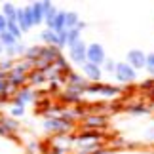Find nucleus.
<instances>
[{
  "instance_id": "nucleus-1",
  "label": "nucleus",
  "mask_w": 154,
  "mask_h": 154,
  "mask_svg": "<svg viewBox=\"0 0 154 154\" xmlns=\"http://www.w3.org/2000/svg\"><path fill=\"white\" fill-rule=\"evenodd\" d=\"M114 74H116L118 82H135V78H137L135 69L131 67V65H128V63H118Z\"/></svg>"
},
{
  "instance_id": "nucleus-2",
  "label": "nucleus",
  "mask_w": 154,
  "mask_h": 154,
  "mask_svg": "<svg viewBox=\"0 0 154 154\" xmlns=\"http://www.w3.org/2000/svg\"><path fill=\"white\" fill-rule=\"evenodd\" d=\"M70 59H72L76 65H84L88 61V46L82 42V40H78L76 44L70 46Z\"/></svg>"
},
{
  "instance_id": "nucleus-3",
  "label": "nucleus",
  "mask_w": 154,
  "mask_h": 154,
  "mask_svg": "<svg viewBox=\"0 0 154 154\" xmlns=\"http://www.w3.org/2000/svg\"><path fill=\"white\" fill-rule=\"evenodd\" d=\"M105 50L101 44H90L88 46V63H93V65H101L105 63Z\"/></svg>"
},
{
  "instance_id": "nucleus-4",
  "label": "nucleus",
  "mask_w": 154,
  "mask_h": 154,
  "mask_svg": "<svg viewBox=\"0 0 154 154\" xmlns=\"http://www.w3.org/2000/svg\"><path fill=\"white\" fill-rule=\"evenodd\" d=\"M17 25L21 27V31H29L32 27V17H31V8H17V15H15Z\"/></svg>"
},
{
  "instance_id": "nucleus-5",
  "label": "nucleus",
  "mask_w": 154,
  "mask_h": 154,
  "mask_svg": "<svg viewBox=\"0 0 154 154\" xmlns=\"http://www.w3.org/2000/svg\"><path fill=\"white\" fill-rule=\"evenodd\" d=\"M128 65H131L135 70H137V69H143V67H146V55L141 50L128 51Z\"/></svg>"
},
{
  "instance_id": "nucleus-6",
  "label": "nucleus",
  "mask_w": 154,
  "mask_h": 154,
  "mask_svg": "<svg viewBox=\"0 0 154 154\" xmlns=\"http://www.w3.org/2000/svg\"><path fill=\"white\" fill-rule=\"evenodd\" d=\"M29 8H31L32 25H38V23H42L46 19V14H44V10H42V2H32V4H29Z\"/></svg>"
},
{
  "instance_id": "nucleus-7",
  "label": "nucleus",
  "mask_w": 154,
  "mask_h": 154,
  "mask_svg": "<svg viewBox=\"0 0 154 154\" xmlns=\"http://www.w3.org/2000/svg\"><path fill=\"white\" fill-rule=\"evenodd\" d=\"M82 70L86 72V76L90 80H95V82H99L101 80V69H99V65H93V63H84L82 65Z\"/></svg>"
},
{
  "instance_id": "nucleus-8",
  "label": "nucleus",
  "mask_w": 154,
  "mask_h": 154,
  "mask_svg": "<svg viewBox=\"0 0 154 154\" xmlns=\"http://www.w3.org/2000/svg\"><path fill=\"white\" fill-rule=\"evenodd\" d=\"M80 21H78V15L74 14V11H67V15H65V29L67 31H72V29H78Z\"/></svg>"
},
{
  "instance_id": "nucleus-9",
  "label": "nucleus",
  "mask_w": 154,
  "mask_h": 154,
  "mask_svg": "<svg viewBox=\"0 0 154 154\" xmlns=\"http://www.w3.org/2000/svg\"><path fill=\"white\" fill-rule=\"evenodd\" d=\"M0 42H2L4 48H14V46L17 44V38H15L11 32L4 31V32H0Z\"/></svg>"
},
{
  "instance_id": "nucleus-10",
  "label": "nucleus",
  "mask_w": 154,
  "mask_h": 154,
  "mask_svg": "<svg viewBox=\"0 0 154 154\" xmlns=\"http://www.w3.org/2000/svg\"><path fill=\"white\" fill-rule=\"evenodd\" d=\"M2 15L6 17L8 21H15V15H17V8L11 2H6L4 8H2Z\"/></svg>"
},
{
  "instance_id": "nucleus-11",
  "label": "nucleus",
  "mask_w": 154,
  "mask_h": 154,
  "mask_svg": "<svg viewBox=\"0 0 154 154\" xmlns=\"http://www.w3.org/2000/svg\"><path fill=\"white\" fill-rule=\"evenodd\" d=\"M40 36H42V40L44 42H48V44H55V46H59V36H57V32L55 31H44L42 34H40Z\"/></svg>"
},
{
  "instance_id": "nucleus-12",
  "label": "nucleus",
  "mask_w": 154,
  "mask_h": 154,
  "mask_svg": "<svg viewBox=\"0 0 154 154\" xmlns=\"http://www.w3.org/2000/svg\"><path fill=\"white\" fill-rule=\"evenodd\" d=\"M65 11H59L57 14V17H55V21H53V29L51 31H55V32H61V31H65Z\"/></svg>"
},
{
  "instance_id": "nucleus-13",
  "label": "nucleus",
  "mask_w": 154,
  "mask_h": 154,
  "mask_svg": "<svg viewBox=\"0 0 154 154\" xmlns=\"http://www.w3.org/2000/svg\"><path fill=\"white\" fill-rule=\"evenodd\" d=\"M8 32H11L15 38H19L23 31H21V27L17 25V21H8Z\"/></svg>"
},
{
  "instance_id": "nucleus-14",
  "label": "nucleus",
  "mask_w": 154,
  "mask_h": 154,
  "mask_svg": "<svg viewBox=\"0 0 154 154\" xmlns=\"http://www.w3.org/2000/svg\"><path fill=\"white\" fill-rule=\"evenodd\" d=\"M29 101H31V93H29V91H21L19 93V95H17V99H15V105H25V103H29Z\"/></svg>"
},
{
  "instance_id": "nucleus-15",
  "label": "nucleus",
  "mask_w": 154,
  "mask_h": 154,
  "mask_svg": "<svg viewBox=\"0 0 154 154\" xmlns=\"http://www.w3.org/2000/svg\"><path fill=\"white\" fill-rule=\"evenodd\" d=\"M80 40V31L78 29H72V31H69V46L76 44Z\"/></svg>"
},
{
  "instance_id": "nucleus-16",
  "label": "nucleus",
  "mask_w": 154,
  "mask_h": 154,
  "mask_svg": "<svg viewBox=\"0 0 154 154\" xmlns=\"http://www.w3.org/2000/svg\"><path fill=\"white\" fill-rule=\"evenodd\" d=\"M57 36H59V46L69 44V31H67V29H65V31H61V32H57Z\"/></svg>"
},
{
  "instance_id": "nucleus-17",
  "label": "nucleus",
  "mask_w": 154,
  "mask_h": 154,
  "mask_svg": "<svg viewBox=\"0 0 154 154\" xmlns=\"http://www.w3.org/2000/svg\"><path fill=\"white\" fill-rule=\"evenodd\" d=\"M105 70H106V72H114V70H116V63L112 61V59H106V61H105Z\"/></svg>"
},
{
  "instance_id": "nucleus-18",
  "label": "nucleus",
  "mask_w": 154,
  "mask_h": 154,
  "mask_svg": "<svg viewBox=\"0 0 154 154\" xmlns=\"http://www.w3.org/2000/svg\"><path fill=\"white\" fill-rule=\"evenodd\" d=\"M146 69H149L150 72L154 74V53H150V55H146Z\"/></svg>"
},
{
  "instance_id": "nucleus-19",
  "label": "nucleus",
  "mask_w": 154,
  "mask_h": 154,
  "mask_svg": "<svg viewBox=\"0 0 154 154\" xmlns=\"http://www.w3.org/2000/svg\"><path fill=\"white\" fill-rule=\"evenodd\" d=\"M4 31H8V19L0 14V32H4Z\"/></svg>"
},
{
  "instance_id": "nucleus-20",
  "label": "nucleus",
  "mask_w": 154,
  "mask_h": 154,
  "mask_svg": "<svg viewBox=\"0 0 154 154\" xmlns=\"http://www.w3.org/2000/svg\"><path fill=\"white\" fill-rule=\"evenodd\" d=\"M46 128H48V129H63V124H59V122H46Z\"/></svg>"
},
{
  "instance_id": "nucleus-21",
  "label": "nucleus",
  "mask_w": 154,
  "mask_h": 154,
  "mask_svg": "<svg viewBox=\"0 0 154 154\" xmlns=\"http://www.w3.org/2000/svg\"><path fill=\"white\" fill-rule=\"evenodd\" d=\"M8 53L10 55H15V53H23V46H14V48H8Z\"/></svg>"
},
{
  "instance_id": "nucleus-22",
  "label": "nucleus",
  "mask_w": 154,
  "mask_h": 154,
  "mask_svg": "<svg viewBox=\"0 0 154 154\" xmlns=\"http://www.w3.org/2000/svg\"><path fill=\"white\" fill-rule=\"evenodd\" d=\"M11 114H14V116H21V114H23V106H21V105L14 106V109H11Z\"/></svg>"
},
{
  "instance_id": "nucleus-23",
  "label": "nucleus",
  "mask_w": 154,
  "mask_h": 154,
  "mask_svg": "<svg viewBox=\"0 0 154 154\" xmlns=\"http://www.w3.org/2000/svg\"><path fill=\"white\" fill-rule=\"evenodd\" d=\"M103 95H114V93H116V90H114V88H103Z\"/></svg>"
},
{
  "instance_id": "nucleus-24",
  "label": "nucleus",
  "mask_w": 154,
  "mask_h": 154,
  "mask_svg": "<svg viewBox=\"0 0 154 154\" xmlns=\"http://www.w3.org/2000/svg\"><path fill=\"white\" fill-rule=\"evenodd\" d=\"M6 90H8V82L0 80V91H6Z\"/></svg>"
},
{
  "instance_id": "nucleus-25",
  "label": "nucleus",
  "mask_w": 154,
  "mask_h": 154,
  "mask_svg": "<svg viewBox=\"0 0 154 154\" xmlns=\"http://www.w3.org/2000/svg\"><path fill=\"white\" fill-rule=\"evenodd\" d=\"M146 137H149V139H154V128H152V129H149V133H146Z\"/></svg>"
},
{
  "instance_id": "nucleus-26",
  "label": "nucleus",
  "mask_w": 154,
  "mask_h": 154,
  "mask_svg": "<svg viewBox=\"0 0 154 154\" xmlns=\"http://www.w3.org/2000/svg\"><path fill=\"white\" fill-rule=\"evenodd\" d=\"M4 50H6V48H4V46H2V42H0V53H2Z\"/></svg>"
}]
</instances>
